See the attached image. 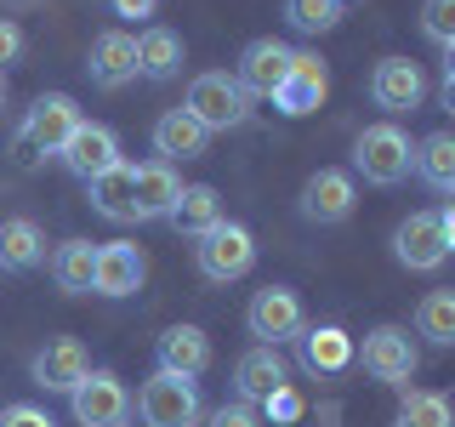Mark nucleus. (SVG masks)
Returning <instances> with one entry per match:
<instances>
[{"instance_id":"42","label":"nucleus","mask_w":455,"mask_h":427,"mask_svg":"<svg viewBox=\"0 0 455 427\" xmlns=\"http://www.w3.org/2000/svg\"><path fill=\"white\" fill-rule=\"evenodd\" d=\"M341 6H347V0H341Z\"/></svg>"},{"instance_id":"27","label":"nucleus","mask_w":455,"mask_h":427,"mask_svg":"<svg viewBox=\"0 0 455 427\" xmlns=\"http://www.w3.org/2000/svg\"><path fill=\"white\" fill-rule=\"evenodd\" d=\"M177 68H182V35L177 28H165V23L142 28L137 35V75L142 80H171Z\"/></svg>"},{"instance_id":"41","label":"nucleus","mask_w":455,"mask_h":427,"mask_svg":"<svg viewBox=\"0 0 455 427\" xmlns=\"http://www.w3.org/2000/svg\"><path fill=\"white\" fill-rule=\"evenodd\" d=\"M6 103H12V85H6V75H0V114H6Z\"/></svg>"},{"instance_id":"35","label":"nucleus","mask_w":455,"mask_h":427,"mask_svg":"<svg viewBox=\"0 0 455 427\" xmlns=\"http://www.w3.org/2000/svg\"><path fill=\"white\" fill-rule=\"evenodd\" d=\"M0 427H57L40 405H6L0 410Z\"/></svg>"},{"instance_id":"21","label":"nucleus","mask_w":455,"mask_h":427,"mask_svg":"<svg viewBox=\"0 0 455 427\" xmlns=\"http://www.w3.org/2000/svg\"><path fill=\"white\" fill-rule=\"evenodd\" d=\"M132 189H137V217H171V205L182 199V177L171 160H148V165H132Z\"/></svg>"},{"instance_id":"11","label":"nucleus","mask_w":455,"mask_h":427,"mask_svg":"<svg viewBox=\"0 0 455 427\" xmlns=\"http://www.w3.org/2000/svg\"><path fill=\"white\" fill-rule=\"evenodd\" d=\"M331 97V68H324L319 52H296L291 57V75H284V85L274 92V109L291 114V120H302V114H313Z\"/></svg>"},{"instance_id":"5","label":"nucleus","mask_w":455,"mask_h":427,"mask_svg":"<svg viewBox=\"0 0 455 427\" xmlns=\"http://www.w3.org/2000/svg\"><path fill=\"white\" fill-rule=\"evenodd\" d=\"M194 268L205 274L211 285H234V279H245L251 268H256V234L245 222H217L211 234H199L194 239Z\"/></svg>"},{"instance_id":"10","label":"nucleus","mask_w":455,"mask_h":427,"mask_svg":"<svg viewBox=\"0 0 455 427\" xmlns=\"http://www.w3.org/2000/svg\"><path fill=\"white\" fill-rule=\"evenodd\" d=\"M28 376L46 393H75L80 382L92 376V353H85L80 336H46V348L28 359Z\"/></svg>"},{"instance_id":"30","label":"nucleus","mask_w":455,"mask_h":427,"mask_svg":"<svg viewBox=\"0 0 455 427\" xmlns=\"http://www.w3.org/2000/svg\"><path fill=\"white\" fill-rule=\"evenodd\" d=\"M398 427H455V405L444 393H404V405H398Z\"/></svg>"},{"instance_id":"19","label":"nucleus","mask_w":455,"mask_h":427,"mask_svg":"<svg viewBox=\"0 0 455 427\" xmlns=\"http://www.w3.org/2000/svg\"><path fill=\"white\" fill-rule=\"evenodd\" d=\"M296 359H302L307 376H336V370L353 365V336L341 331V325H302Z\"/></svg>"},{"instance_id":"18","label":"nucleus","mask_w":455,"mask_h":427,"mask_svg":"<svg viewBox=\"0 0 455 427\" xmlns=\"http://www.w3.org/2000/svg\"><path fill=\"white\" fill-rule=\"evenodd\" d=\"M92 85H103V92H120V85L137 80V35H125V28H103V35L92 40Z\"/></svg>"},{"instance_id":"32","label":"nucleus","mask_w":455,"mask_h":427,"mask_svg":"<svg viewBox=\"0 0 455 427\" xmlns=\"http://www.w3.org/2000/svg\"><path fill=\"white\" fill-rule=\"evenodd\" d=\"M421 35L433 46H455V0H421Z\"/></svg>"},{"instance_id":"28","label":"nucleus","mask_w":455,"mask_h":427,"mask_svg":"<svg viewBox=\"0 0 455 427\" xmlns=\"http://www.w3.org/2000/svg\"><path fill=\"white\" fill-rule=\"evenodd\" d=\"M416 177L438 194H455V132H433L416 142Z\"/></svg>"},{"instance_id":"29","label":"nucleus","mask_w":455,"mask_h":427,"mask_svg":"<svg viewBox=\"0 0 455 427\" xmlns=\"http://www.w3.org/2000/svg\"><path fill=\"white\" fill-rule=\"evenodd\" d=\"M416 336H427L433 348H455V291L438 285L416 302Z\"/></svg>"},{"instance_id":"22","label":"nucleus","mask_w":455,"mask_h":427,"mask_svg":"<svg viewBox=\"0 0 455 427\" xmlns=\"http://www.w3.org/2000/svg\"><path fill=\"white\" fill-rule=\"evenodd\" d=\"M154 149H160V160H199V154L211 149V132L194 120L188 109H165L160 120H154Z\"/></svg>"},{"instance_id":"25","label":"nucleus","mask_w":455,"mask_h":427,"mask_svg":"<svg viewBox=\"0 0 455 427\" xmlns=\"http://www.w3.org/2000/svg\"><path fill=\"white\" fill-rule=\"evenodd\" d=\"M171 228H177L182 239H199V234H211V228L222 222V194L211 189V182H182V199L171 205Z\"/></svg>"},{"instance_id":"23","label":"nucleus","mask_w":455,"mask_h":427,"mask_svg":"<svg viewBox=\"0 0 455 427\" xmlns=\"http://www.w3.org/2000/svg\"><path fill=\"white\" fill-rule=\"evenodd\" d=\"M46 262V228L35 217H6L0 222V268L6 274H28Z\"/></svg>"},{"instance_id":"37","label":"nucleus","mask_w":455,"mask_h":427,"mask_svg":"<svg viewBox=\"0 0 455 427\" xmlns=\"http://www.w3.org/2000/svg\"><path fill=\"white\" fill-rule=\"evenodd\" d=\"M120 18H154V0H108Z\"/></svg>"},{"instance_id":"12","label":"nucleus","mask_w":455,"mask_h":427,"mask_svg":"<svg viewBox=\"0 0 455 427\" xmlns=\"http://www.w3.org/2000/svg\"><path fill=\"white\" fill-rule=\"evenodd\" d=\"M370 97H376V109H387V114H416L427 103L421 63H410V57H381L376 75H370Z\"/></svg>"},{"instance_id":"13","label":"nucleus","mask_w":455,"mask_h":427,"mask_svg":"<svg viewBox=\"0 0 455 427\" xmlns=\"http://www.w3.org/2000/svg\"><path fill=\"white\" fill-rule=\"evenodd\" d=\"M142 279H148V256H142V246H132V239L97 246V285H92V296L120 302V296H137L142 291Z\"/></svg>"},{"instance_id":"2","label":"nucleus","mask_w":455,"mask_h":427,"mask_svg":"<svg viewBox=\"0 0 455 427\" xmlns=\"http://www.w3.org/2000/svg\"><path fill=\"white\" fill-rule=\"evenodd\" d=\"M137 416H142V427H199L205 422L199 382L177 376V370H154L137 388Z\"/></svg>"},{"instance_id":"24","label":"nucleus","mask_w":455,"mask_h":427,"mask_svg":"<svg viewBox=\"0 0 455 427\" xmlns=\"http://www.w3.org/2000/svg\"><path fill=\"white\" fill-rule=\"evenodd\" d=\"M85 199H92V211L97 217H108V222H142L137 217V189H132V165H114L103 171V177H92L85 182Z\"/></svg>"},{"instance_id":"7","label":"nucleus","mask_w":455,"mask_h":427,"mask_svg":"<svg viewBox=\"0 0 455 427\" xmlns=\"http://www.w3.org/2000/svg\"><path fill=\"white\" fill-rule=\"evenodd\" d=\"M68 416L80 427H125L132 422V393H125V382L114 376V370L92 365V376L68 393Z\"/></svg>"},{"instance_id":"17","label":"nucleus","mask_w":455,"mask_h":427,"mask_svg":"<svg viewBox=\"0 0 455 427\" xmlns=\"http://www.w3.org/2000/svg\"><path fill=\"white\" fill-rule=\"evenodd\" d=\"M291 382V365H284L279 348H267V342H256L234 359V399H245V405H262L274 388Z\"/></svg>"},{"instance_id":"14","label":"nucleus","mask_w":455,"mask_h":427,"mask_svg":"<svg viewBox=\"0 0 455 427\" xmlns=\"http://www.w3.org/2000/svg\"><path fill=\"white\" fill-rule=\"evenodd\" d=\"M291 57H296V46L262 35V40H251V46L239 52V75L234 80L245 85V97H274L284 85V75H291Z\"/></svg>"},{"instance_id":"38","label":"nucleus","mask_w":455,"mask_h":427,"mask_svg":"<svg viewBox=\"0 0 455 427\" xmlns=\"http://www.w3.org/2000/svg\"><path fill=\"white\" fill-rule=\"evenodd\" d=\"M438 222H444V239H450V256H455V199L438 211Z\"/></svg>"},{"instance_id":"1","label":"nucleus","mask_w":455,"mask_h":427,"mask_svg":"<svg viewBox=\"0 0 455 427\" xmlns=\"http://www.w3.org/2000/svg\"><path fill=\"white\" fill-rule=\"evenodd\" d=\"M410 165H416V142H410L404 125L381 120V125H364V132L353 137V171H359L364 182H376V189L404 182Z\"/></svg>"},{"instance_id":"36","label":"nucleus","mask_w":455,"mask_h":427,"mask_svg":"<svg viewBox=\"0 0 455 427\" xmlns=\"http://www.w3.org/2000/svg\"><path fill=\"white\" fill-rule=\"evenodd\" d=\"M18 57H23V28L12 23V18H0V75H6Z\"/></svg>"},{"instance_id":"33","label":"nucleus","mask_w":455,"mask_h":427,"mask_svg":"<svg viewBox=\"0 0 455 427\" xmlns=\"http://www.w3.org/2000/svg\"><path fill=\"white\" fill-rule=\"evenodd\" d=\"M205 427H262V410L245 405V399H228V405H217L205 416Z\"/></svg>"},{"instance_id":"9","label":"nucleus","mask_w":455,"mask_h":427,"mask_svg":"<svg viewBox=\"0 0 455 427\" xmlns=\"http://www.w3.org/2000/svg\"><path fill=\"white\" fill-rule=\"evenodd\" d=\"M393 256L410 274H438V268L450 262V239H444L438 211H410V217L393 228Z\"/></svg>"},{"instance_id":"6","label":"nucleus","mask_w":455,"mask_h":427,"mask_svg":"<svg viewBox=\"0 0 455 427\" xmlns=\"http://www.w3.org/2000/svg\"><path fill=\"white\" fill-rule=\"evenodd\" d=\"M245 325H251L256 342L284 348V342H296V336H302V325H307L302 296H296L291 285H262V291L251 296V308H245Z\"/></svg>"},{"instance_id":"8","label":"nucleus","mask_w":455,"mask_h":427,"mask_svg":"<svg viewBox=\"0 0 455 427\" xmlns=\"http://www.w3.org/2000/svg\"><path fill=\"white\" fill-rule=\"evenodd\" d=\"M353 353H359V365L376 382H387V388H404V382L416 376V365H421L416 336H410L404 325H376V331L364 336V348H353Z\"/></svg>"},{"instance_id":"40","label":"nucleus","mask_w":455,"mask_h":427,"mask_svg":"<svg viewBox=\"0 0 455 427\" xmlns=\"http://www.w3.org/2000/svg\"><path fill=\"white\" fill-rule=\"evenodd\" d=\"M444 80H455V46H444Z\"/></svg>"},{"instance_id":"3","label":"nucleus","mask_w":455,"mask_h":427,"mask_svg":"<svg viewBox=\"0 0 455 427\" xmlns=\"http://www.w3.org/2000/svg\"><path fill=\"white\" fill-rule=\"evenodd\" d=\"M182 109L194 114L205 132H239V125L251 120V97L245 85L234 75H222V68H205V75L188 80V97H182Z\"/></svg>"},{"instance_id":"31","label":"nucleus","mask_w":455,"mask_h":427,"mask_svg":"<svg viewBox=\"0 0 455 427\" xmlns=\"http://www.w3.org/2000/svg\"><path fill=\"white\" fill-rule=\"evenodd\" d=\"M341 0H284V18H291L296 35H331L341 23Z\"/></svg>"},{"instance_id":"16","label":"nucleus","mask_w":455,"mask_h":427,"mask_svg":"<svg viewBox=\"0 0 455 427\" xmlns=\"http://www.w3.org/2000/svg\"><path fill=\"white\" fill-rule=\"evenodd\" d=\"M68 171H75L80 182L103 177V171L120 165V137H114V125H97V120H80V132L63 142V154H57Z\"/></svg>"},{"instance_id":"15","label":"nucleus","mask_w":455,"mask_h":427,"mask_svg":"<svg viewBox=\"0 0 455 427\" xmlns=\"http://www.w3.org/2000/svg\"><path fill=\"white\" fill-rule=\"evenodd\" d=\"M353 205H359V189H353L347 171L324 165V171H313V177H307V189H302V217H307V222H319V228L347 222Z\"/></svg>"},{"instance_id":"34","label":"nucleus","mask_w":455,"mask_h":427,"mask_svg":"<svg viewBox=\"0 0 455 427\" xmlns=\"http://www.w3.org/2000/svg\"><path fill=\"white\" fill-rule=\"evenodd\" d=\"M262 410H267L274 422H296V416H302V393H296L291 382H284V388H274V393L262 399Z\"/></svg>"},{"instance_id":"26","label":"nucleus","mask_w":455,"mask_h":427,"mask_svg":"<svg viewBox=\"0 0 455 427\" xmlns=\"http://www.w3.org/2000/svg\"><path fill=\"white\" fill-rule=\"evenodd\" d=\"M52 279L63 296H92V285H97V246L92 239H63L52 251Z\"/></svg>"},{"instance_id":"4","label":"nucleus","mask_w":455,"mask_h":427,"mask_svg":"<svg viewBox=\"0 0 455 427\" xmlns=\"http://www.w3.org/2000/svg\"><path fill=\"white\" fill-rule=\"evenodd\" d=\"M80 103L68 92H46V97H35L23 114V132H18V154L23 160H40V154H63V142L80 132Z\"/></svg>"},{"instance_id":"20","label":"nucleus","mask_w":455,"mask_h":427,"mask_svg":"<svg viewBox=\"0 0 455 427\" xmlns=\"http://www.w3.org/2000/svg\"><path fill=\"white\" fill-rule=\"evenodd\" d=\"M154 370H177V376H205L211 370V336L199 325H171L154 342Z\"/></svg>"},{"instance_id":"39","label":"nucleus","mask_w":455,"mask_h":427,"mask_svg":"<svg viewBox=\"0 0 455 427\" xmlns=\"http://www.w3.org/2000/svg\"><path fill=\"white\" fill-rule=\"evenodd\" d=\"M438 103H444V114L455 120V80H444V85H438Z\"/></svg>"}]
</instances>
